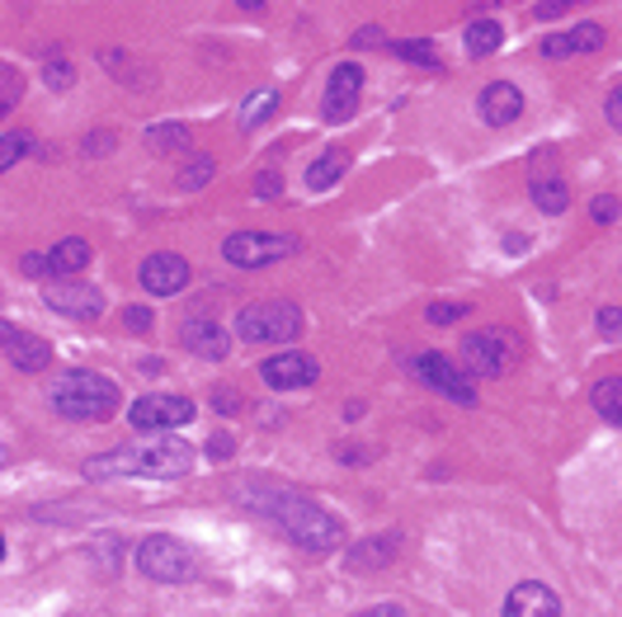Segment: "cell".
I'll use <instances>...</instances> for the list:
<instances>
[{
  "label": "cell",
  "instance_id": "1",
  "mask_svg": "<svg viewBox=\"0 0 622 617\" xmlns=\"http://www.w3.org/2000/svg\"><path fill=\"white\" fill-rule=\"evenodd\" d=\"M236 504L250 514L269 518L289 542H297L302 551H340L344 542V524L335 518L330 510H321L307 490H293V485H279V481H241L231 490Z\"/></svg>",
  "mask_w": 622,
  "mask_h": 617
},
{
  "label": "cell",
  "instance_id": "2",
  "mask_svg": "<svg viewBox=\"0 0 622 617\" xmlns=\"http://www.w3.org/2000/svg\"><path fill=\"white\" fill-rule=\"evenodd\" d=\"M194 448L180 438H156V443H127L118 453L86 457V481H174L189 477Z\"/></svg>",
  "mask_w": 622,
  "mask_h": 617
},
{
  "label": "cell",
  "instance_id": "3",
  "mask_svg": "<svg viewBox=\"0 0 622 617\" xmlns=\"http://www.w3.org/2000/svg\"><path fill=\"white\" fill-rule=\"evenodd\" d=\"M47 401L61 420H109L123 405V391L114 377L94 373V368H67L47 391Z\"/></svg>",
  "mask_w": 622,
  "mask_h": 617
},
{
  "label": "cell",
  "instance_id": "4",
  "mask_svg": "<svg viewBox=\"0 0 622 617\" xmlns=\"http://www.w3.org/2000/svg\"><path fill=\"white\" fill-rule=\"evenodd\" d=\"M457 358L472 377H509L523 358V340L509 325H486V330H467L457 344Z\"/></svg>",
  "mask_w": 622,
  "mask_h": 617
},
{
  "label": "cell",
  "instance_id": "5",
  "mask_svg": "<svg viewBox=\"0 0 622 617\" xmlns=\"http://www.w3.org/2000/svg\"><path fill=\"white\" fill-rule=\"evenodd\" d=\"M133 561H137V571L147 575V580H156V584H184V580L199 575L194 547H189L184 537H174V533L142 537L137 551H133Z\"/></svg>",
  "mask_w": 622,
  "mask_h": 617
},
{
  "label": "cell",
  "instance_id": "6",
  "mask_svg": "<svg viewBox=\"0 0 622 617\" xmlns=\"http://www.w3.org/2000/svg\"><path fill=\"white\" fill-rule=\"evenodd\" d=\"M236 335L246 344H289L302 335V307L297 302H246L236 311Z\"/></svg>",
  "mask_w": 622,
  "mask_h": 617
},
{
  "label": "cell",
  "instance_id": "7",
  "mask_svg": "<svg viewBox=\"0 0 622 617\" xmlns=\"http://www.w3.org/2000/svg\"><path fill=\"white\" fill-rule=\"evenodd\" d=\"M406 373L420 377L425 387H434L439 397H449L453 405H476V382H472V373L457 368V363H449V354L425 350V354H415V358L406 363Z\"/></svg>",
  "mask_w": 622,
  "mask_h": 617
},
{
  "label": "cell",
  "instance_id": "8",
  "mask_svg": "<svg viewBox=\"0 0 622 617\" xmlns=\"http://www.w3.org/2000/svg\"><path fill=\"white\" fill-rule=\"evenodd\" d=\"M222 255L236 268H264L297 255V236H279V231H231L222 241Z\"/></svg>",
  "mask_w": 622,
  "mask_h": 617
},
{
  "label": "cell",
  "instance_id": "9",
  "mask_svg": "<svg viewBox=\"0 0 622 617\" xmlns=\"http://www.w3.org/2000/svg\"><path fill=\"white\" fill-rule=\"evenodd\" d=\"M199 415L194 401L184 397H137L133 405H127V424L142 434H170V430H184L189 420Z\"/></svg>",
  "mask_w": 622,
  "mask_h": 617
},
{
  "label": "cell",
  "instance_id": "10",
  "mask_svg": "<svg viewBox=\"0 0 622 617\" xmlns=\"http://www.w3.org/2000/svg\"><path fill=\"white\" fill-rule=\"evenodd\" d=\"M43 302L53 307L57 316H71V321H100V316H104V293L90 288V283H76V278L47 283Z\"/></svg>",
  "mask_w": 622,
  "mask_h": 617
},
{
  "label": "cell",
  "instance_id": "11",
  "mask_svg": "<svg viewBox=\"0 0 622 617\" xmlns=\"http://www.w3.org/2000/svg\"><path fill=\"white\" fill-rule=\"evenodd\" d=\"M260 377H264V387H274V391H297L321 377V363L302 350H283V354H269L260 363Z\"/></svg>",
  "mask_w": 622,
  "mask_h": 617
},
{
  "label": "cell",
  "instance_id": "12",
  "mask_svg": "<svg viewBox=\"0 0 622 617\" xmlns=\"http://www.w3.org/2000/svg\"><path fill=\"white\" fill-rule=\"evenodd\" d=\"M359 90H363V67L359 61H340L326 81V123H349L359 114Z\"/></svg>",
  "mask_w": 622,
  "mask_h": 617
},
{
  "label": "cell",
  "instance_id": "13",
  "mask_svg": "<svg viewBox=\"0 0 622 617\" xmlns=\"http://www.w3.org/2000/svg\"><path fill=\"white\" fill-rule=\"evenodd\" d=\"M137 278H142V293L174 297V293H184V283H189V264H184V255H174V250H156V255L142 260Z\"/></svg>",
  "mask_w": 622,
  "mask_h": 617
},
{
  "label": "cell",
  "instance_id": "14",
  "mask_svg": "<svg viewBox=\"0 0 622 617\" xmlns=\"http://www.w3.org/2000/svg\"><path fill=\"white\" fill-rule=\"evenodd\" d=\"M0 350H5V363L14 373H43L53 368V344L38 340V335H24L20 325H0Z\"/></svg>",
  "mask_w": 622,
  "mask_h": 617
},
{
  "label": "cell",
  "instance_id": "15",
  "mask_svg": "<svg viewBox=\"0 0 622 617\" xmlns=\"http://www.w3.org/2000/svg\"><path fill=\"white\" fill-rule=\"evenodd\" d=\"M476 114H482L486 128H509V123L523 118V90L514 81H490L476 94Z\"/></svg>",
  "mask_w": 622,
  "mask_h": 617
},
{
  "label": "cell",
  "instance_id": "16",
  "mask_svg": "<svg viewBox=\"0 0 622 617\" xmlns=\"http://www.w3.org/2000/svg\"><path fill=\"white\" fill-rule=\"evenodd\" d=\"M402 547H406V533H377V537H363V542L349 547V571H359V575H369V571H387V565L402 557Z\"/></svg>",
  "mask_w": 622,
  "mask_h": 617
},
{
  "label": "cell",
  "instance_id": "17",
  "mask_svg": "<svg viewBox=\"0 0 622 617\" xmlns=\"http://www.w3.org/2000/svg\"><path fill=\"white\" fill-rule=\"evenodd\" d=\"M180 344L189 354L207 358V363H222L231 354V335L222 330V321H207V316H194V321L180 325Z\"/></svg>",
  "mask_w": 622,
  "mask_h": 617
},
{
  "label": "cell",
  "instance_id": "18",
  "mask_svg": "<svg viewBox=\"0 0 622 617\" xmlns=\"http://www.w3.org/2000/svg\"><path fill=\"white\" fill-rule=\"evenodd\" d=\"M505 617H562V598L542 580H523L505 594Z\"/></svg>",
  "mask_w": 622,
  "mask_h": 617
},
{
  "label": "cell",
  "instance_id": "19",
  "mask_svg": "<svg viewBox=\"0 0 622 617\" xmlns=\"http://www.w3.org/2000/svg\"><path fill=\"white\" fill-rule=\"evenodd\" d=\"M603 43H609V34H603L599 24H576V28H566V34L542 38V57H552V61H562V57H589V53H599Z\"/></svg>",
  "mask_w": 622,
  "mask_h": 617
},
{
  "label": "cell",
  "instance_id": "20",
  "mask_svg": "<svg viewBox=\"0 0 622 617\" xmlns=\"http://www.w3.org/2000/svg\"><path fill=\"white\" fill-rule=\"evenodd\" d=\"M53 278H76L90 268V241H81V236H67V241H57L53 250Z\"/></svg>",
  "mask_w": 622,
  "mask_h": 617
},
{
  "label": "cell",
  "instance_id": "21",
  "mask_svg": "<svg viewBox=\"0 0 622 617\" xmlns=\"http://www.w3.org/2000/svg\"><path fill=\"white\" fill-rule=\"evenodd\" d=\"M529 194H533V203H538V213H547V217H562V213L570 208V188H566L562 175H533Z\"/></svg>",
  "mask_w": 622,
  "mask_h": 617
},
{
  "label": "cell",
  "instance_id": "22",
  "mask_svg": "<svg viewBox=\"0 0 622 617\" xmlns=\"http://www.w3.org/2000/svg\"><path fill=\"white\" fill-rule=\"evenodd\" d=\"M344 170H349V151H326V156H316V161L307 165V175H302V180H307L312 194H326V188L340 180Z\"/></svg>",
  "mask_w": 622,
  "mask_h": 617
},
{
  "label": "cell",
  "instance_id": "23",
  "mask_svg": "<svg viewBox=\"0 0 622 617\" xmlns=\"http://www.w3.org/2000/svg\"><path fill=\"white\" fill-rule=\"evenodd\" d=\"M462 38H467V57L482 61V57H496V53H500L505 28H500L496 20H472V24H467V34H462Z\"/></svg>",
  "mask_w": 622,
  "mask_h": 617
},
{
  "label": "cell",
  "instance_id": "24",
  "mask_svg": "<svg viewBox=\"0 0 622 617\" xmlns=\"http://www.w3.org/2000/svg\"><path fill=\"white\" fill-rule=\"evenodd\" d=\"M142 141L156 151V156H174V151H189V128L184 123H151Z\"/></svg>",
  "mask_w": 622,
  "mask_h": 617
},
{
  "label": "cell",
  "instance_id": "25",
  "mask_svg": "<svg viewBox=\"0 0 622 617\" xmlns=\"http://www.w3.org/2000/svg\"><path fill=\"white\" fill-rule=\"evenodd\" d=\"M589 401H595L599 420H609L622 430V377H599L595 391H589Z\"/></svg>",
  "mask_w": 622,
  "mask_h": 617
},
{
  "label": "cell",
  "instance_id": "26",
  "mask_svg": "<svg viewBox=\"0 0 622 617\" xmlns=\"http://www.w3.org/2000/svg\"><path fill=\"white\" fill-rule=\"evenodd\" d=\"M392 53H396V57H406L410 67L443 71V61H439V53H434V43H429V38H402V43H392Z\"/></svg>",
  "mask_w": 622,
  "mask_h": 617
},
{
  "label": "cell",
  "instance_id": "27",
  "mask_svg": "<svg viewBox=\"0 0 622 617\" xmlns=\"http://www.w3.org/2000/svg\"><path fill=\"white\" fill-rule=\"evenodd\" d=\"M213 175H217V161L213 156H189V161L180 165V188H189V194H199V188H207L213 184Z\"/></svg>",
  "mask_w": 622,
  "mask_h": 617
},
{
  "label": "cell",
  "instance_id": "28",
  "mask_svg": "<svg viewBox=\"0 0 622 617\" xmlns=\"http://www.w3.org/2000/svg\"><path fill=\"white\" fill-rule=\"evenodd\" d=\"M274 108H279V90H255L246 100V108H241V133H255Z\"/></svg>",
  "mask_w": 622,
  "mask_h": 617
},
{
  "label": "cell",
  "instance_id": "29",
  "mask_svg": "<svg viewBox=\"0 0 622 617\" xmlns=\"http://www.w3.org/2000/svg\"><path fill=\"white\" fill-rule=\"evenodd\" d=\"M29 151H34V137H29V133H14V128H10L5 137H0V175L20 165Z\"/></svg>",
  "mask_w": 622,
  "mask_h": 617
},
{
  "label": "cell",
  "instance_id": "30",
  "mask_svg": "<svg viewBox=\"0 0 622 617\" xmlns=\"http://www.w3.org/2000/svg\"><path fill=\"white\" fill-rule=\"evenodd\" d=\"M43 81L53 85V90H71V85H76V67H71L67 57H53V61L43 67Z\"/></svg>",
  "mask_w": 622,
  "mask_h": 617
},
{
  "label": "cell",
  "instance_id": "31",
  "mask_svg": "<svg viewBox=\"0 0 622 617\" xmlns=\"http://www.w3.org/2000/svg\"><path fill=\"white\" fill-rule=\"evenodd\" d=\"M467 311H472L467 302H434V307L425 311V321H429V325H457Z\"/></svg>",
  "mask_w": 622,
  "mask_h": 617
},
{
  "label": "cell",
  "instance_id": "32",
  "mask_svg": "<svg viewBox=\"0 0 622 617\" xmlns=\"http://www.w3.org/2000/svg\"><path fill=\"white\" fill-rule=\"evenodd\" d=\"M20 90H24L20 71H14V67H0V108H5V114H10L14 104H20Z\"/></svg>",
  "mask_w": 622,
  "mask_h": 617
},
{
  "label": "cell",
  "instance_id": "33",
  "mask_svg": "<svg viewBox=\"0 0 622 617\" xmlns=\"http://www.w3.org/2000/svg\"><path fill=\"white\" fill-rule=\"evenodd\" d=\"M589 217H595L599 227H613V221L622 217V203H618L613 194H599L595 203H589Z\"/></svg>",
  "mask_w": 622,
  "mask_h": 617
},
{
  "label": "cell",
  "instance_id": "34",
  "mask_svg": "<svg viewBox=\"0 0 622 617\" xmlns=\"http://www.w3.org/2000/svg\"><path fill=\"white\" fill-rule=\"evenodd\" d=\"M123 325H127V335H147L156 325V316H151V307H123Z\"/></svg>",
  "mask_w": 622,
  "mask_h": 617
},
{
  "label": "cell",
  "instance_id": "35",
  "mask_svg": "<svg viewBox=\"0 0 622 617\" xmlns=\"http://www.w3.org/2000/svg\"><path fill=\"white\" fill-rule=\"evenodd\" d=\"M595 325H599L603 340H622V307H599Z\"/></svg>",
  "mask_w": 622,
  "mask_h": 617
},
{
  "label": "cell",
  "instance_id": "36",
  "mask_svg": "<svg viewBox=\"0 0 622 617\" xmlns=\"http://www.w3.org/2000/svg\"><path fill=\"white\" fill-rule=\"evenodd\" d=\"M213 410L217 415H236V410H241V391L236 387H213Z\"/></svg>",
  "mask_w": 622,
  "mask_h": 617
},
{
  "label": "cell",
  "instance_id": "37",
  "mask_svg": "<svg viewBox=\"0 0 622 617\" xmlns=\"http://www.w3.org/2000/svg\"><path fill=\"white\" fill-rule=\"evenodd\" d=\"M576 5H585V0H538L533 20H556V14H566V10H576Z\"/></svg>",
  "mask_w": 622,
  "mask_h": 617
},
{
  "label": "cell",
  "instance_id": "38",
  "mask_svg": "<svg viewBox=\"0 0 622 617\" xmlns=\"http://www.w3.org/2000/svg\"><path fill=\"white\" fill-rule=\"evenodd\" d=\"M207 457H213V462H227V457L236 453V438L231 434H213V438H207V448H203Z\"/></svg>",
  "mask_w": 622,
  "mask_h": 617
},
{
  "label": "cell",
  "instance_id": "39",
  "mask_svg": "<svg viewBox=\"0 0 622 617\" xmlns=\"http://www.w3.org/2000/svg\"><path fill=\"white\" fill-rule=\"evenodd\" d=\"M283 194V180L274 170H264V175H255V198H279Z\"/></svg>",
  "mask_w": 622,
  "mask_h": 617
},
{
  "label": "cell",
  "instance_id": "40",
  "mask_svg": "<svg viewBox=\"0 0 622 617\" xmlns=\"http://www.w3.org/2000/svg\"><path fill=\"white\" fill-rule=\"evenodd\" d=\"M81 151H86V156H109V151H114V133H104V128H100V133H90Z\"/></svg>",
  "mask_w": 622,
  "mask_h": 617
},
{
  "label": "cell",
  "instance_id": "41",
  "mask_svg": "<svg viewBox=\"0 0 622 617\" xmlns=\"http://www.w3.org/2000/svg\"><path fill=\"white\" fill-rule=\"evenodd\" d=\"M24 274L29 278H53V255H24Z\"/></svg>",
  "mask_w": 622,
  "mask_h": 617
},
{
  "label": "cell",
  "instance_id": "42",
  "mask_svg": "<svg viewBox=\"0 0 622 617\" xmlns=\"http://www.w3.org/2000/svg\"><path fill=\"white\" fill-rule=\"evenodd\" d=\"M603 114H609V123H613V128L622 133V81L609 90V100H603Z\"/></svg>",
  "mask_w": 622,
  "mask_h": 617
},
{
  "label": "cell",
  "instance_id": "43",
  "mask_svg": "<svg viewBox=\"0 0 622 617\" xmlns=\"http://www.w3.org/2000/svg\"><path fill=\"white\" fill-rule=\"evenodd\" d=\"M382 43H387V38H382L377 24H363L359 34H354V47H382Z\"/></svg>",
  "mask_w": 622,
  "mask_h": 617
},
{
  "label": "cell",
  "instance_id": "44",
  "mask_svg": "<svg viewBox=\"0 0 622 617\" xmlns=\"http://www.w3.org/2000/svg\"><path fill=\"white\" fill-rule=\"evenodd\" d=\"M335 457H340V462H373V448H335Z\"/></svg>",
  "mask_w": 622,
  "mask_h": 617
},
{
  "label": "cell",
  "instance_id": "45",
  "mask_svg": "<svg viewBox=\"0 0 622 617\" xmlns=\"http://www.w3.org/2000/svg\"><path fill=\"white\" fill-rule=\"evenodd\" d=\"M505 250H509V255H519V250H529V236L509 231V236H505Z\"/></svg>",
  "mask_w": 622,
  "mask_h": 617
},
{
  "label": "cell",
  "instance_id": "46",
  "mask_svg": "<svg viewBox=\"0 0 622 617\" xmlns=\"http://www.w3.org/2000/svg\"><path fill=\"white\" fill-rule=\"evenodd\" d=\"M406 608L402 604H377V608H369V617H402Z\"/></svg>",
  "mask_w": 622,
  "mask_h": 617
},
{
  "label": "cell",
  "instance_id": "47",
  "mask_svg": "<svg viewBox=\"0 0 622 617\" xmlns=\"http://www.w3.org/2000/svg\"><path fill=\"white\" fill-rule=\"evenodd\" d=\"M236 5H241L246 14H264V0H236Z\"/></svg>",
  "mask_w": 622,
  "mask_h": 617
},
{
  "label": "cell",
  "instance_id": "48",
  "mask_svg": "<svg viewBox=\"0 0 622 617\" xmlns=\"http://www.w3.org/2000/svg\"><path fill=\"white\" fill-rule=\"evenodd\" d=\"M500 5V0H467V10H476V14H482V10H496Z\"/></svg>",
  "mask_w": 622,
  "mask_h": 617
},
{
  "label": "cell",
  "instance_id": "49",
  "mask_svg": "<svg viewBox=\"0 0 622 617\" xmlns=\"http://www.w3.org/2000/svg\"><path fill=\"white\" fill-rule=\"evenodd\" d=\"M344 420H363V401H349L344 405Z\"/></svg>",
  "mask_w": 622,
  "mask_h": 617
}]
</instances>
